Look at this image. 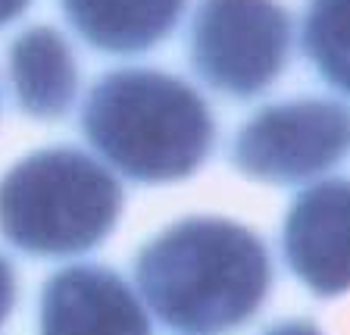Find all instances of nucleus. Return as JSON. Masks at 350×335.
Wrapping results in <instances>:
<instances>
[{"mask_svg":"<svg viewBox=\"0 0 350 335\" xmlns=\"http://www.w3.org/2000/svg\"><path fill=\"white\" fill-rule=\"evenodd\" d=\"M13 307H16V273L7 257L0 254V326L10 320Z\"/></svg>","mask_w":350,"mask_h":335,"instance_id":"obj_11","label":"nucleus"},{"mask_svg":"<svg viewBox=\"0 0 350 335\" xmlns=\"http://www.w3.org/2000/svg\"><path fill=\"white\" fill-rule=\"evenodd\" d=\"M294 276L319 298L350 292V182L325 179L300 191L282 232Z\"/></svg>","mask_w":350,"mask_h":335,"instance_id":"obj_6","label":"nucleus"},{"mask_svg":"<svg viewBox=\"0 0 350 335\" xmlns=\"http://www.w3.org/2000/svg\"><path fill=\"white\" fill-rule=\"evenodd\" d=\"M41 335H153L141 295L100 263L53 273L41 292Z\"/></svg>","mask_w":350,"mask_h":335,"instance_id":"obj_7","label":"nucleus"},{"mask_svg":"<svg viewBox=\"0 0 350 335\" xmlns=\"http://www.w3.org/2000/svg\"><path fill=\"white\" fill-rule=\"evenodd\" d=\"M304 51L328 85L350 95V0H310Z\"/></svg>","mask_w":350,"mask_h":335,"instance_id":"obj_10","label":"nucleus"},{"mask_svg":"<svg viewBox=\"0 0 350 335\" xmlns=\"http://www.w3.org/2000/svg\"><path fill=\"white\" fill-rule=\"evenodd\" d=\"M75 32L107 53H141L175 32L188 0H59Z\"/></svg>","mask_w":350,"mask_h":335,"instance_id":"obj_9","label":"nucleus"},{"mask_svg":"<svg viewBox=\"0 0 350 335\" xmlns=\"http://www.w3.org/2000/svg\"><path fill=\"white\" fill-rule=\"evenodd\" d=\"M7 73L16 103L35 119L66 116L79 95V60L72 44L51 25H31L10 44Z\"/></svg>","mask_w":350,"mask_h":335,"instance_id":"obj_8","label":"nucleus"},{"mask_svg":"<svg viewBox=\"0 0 350 335\" xmlns=\"http://www.w3.org/2000/svg\"><path fill=\"white\" fill-rule=\"evenodd\" d=\"M291 57V16L278 0H197L191 66L232 97L262 95Z\"/></svg>","mask_w":350,"mask_h":335,"instance_id":"obj_4","label":"nucleus"},{"mask_svg":"<svg viewBox=\"0 0 350 335\" xmlns=\"http://www.w3.org/2000/svg\"><path fill=\"white\" fill-rule=\"evenodd\" d=\"M135 282L144 307L182 335H226L262 307L269 251L254 229L226 216H188L141 248Z\"/></svg>","mask_w":350,"mask_h":335,"instance_id":"obj_1","label":"nucleus"},{"mask_svg":"<svg viewBox=\"0 0 350 335\" xmlns=\"http://www.w3.org/2000/svg\"><path fill=\"white\" fill-rule=\"evenodd\" d=\"M122 204L107 163L75 147H44L0 179V235L31 257L85 254L116 229Z\"/></svg>","mask_w":350,"mask_h":335,"instance_id":"obj_3","label":"nucleus"},{"mask_svg":"<svg viewBox=\"0 0 350 335\" xmlns=\"http://www.w3.org/2000/svg\"><path fill=\"white\" fill-rule=\"evenodd\" d=\"M350 153V110L325 97L269 103L241 125L232 160L247 179L297 185L325 175Z\"/></svg>","mask_w":350,"mask_h":335,"instance_id":"obj_5","label":"nucleus"},{"mask_svg":"<svg viewBox=\"0 0 350 335\" xmlns=\"http://www.w3.org/2000/svg\"><path fill=\"white\" fill-rule=\"evenodd\" d=\"M31 0H0V29L10 25L13 19H19L25 10H29Z\"/></svg>","mask_w":350,"mask_h":335,"instance_id":"obj_13","label":"nucleus"},{"mask_svg":"<svg viewBox=\"0 0 350 335\" xmlns=\"http://www.w3.org/2000/svg\"><path fill=\"white\" fill-rule=\"evenodd\" d=\"M266 335H322V332L313 326V323H306V320H288V323L272 326Z\"/></svg>","mask_w":350,"mask_h":335,"instance_id":"obj_12","label":"nucleus"},{"mask_svg":"<svg viewBox=\"0 0 350 335\" xmlns=\"http://www.w3.org/2000/svg\"><path fill=\"white\" fill-rule=\"evenodd\" d=\"M81 129L107 166L144 185L194 175L216 145V119L200 91L141 66L116 69L91 88Z\"/></svg>","mask_w":350,"mask_h":335,"instance_id":"obj_2","label":"nucleus"}]
</instances>
